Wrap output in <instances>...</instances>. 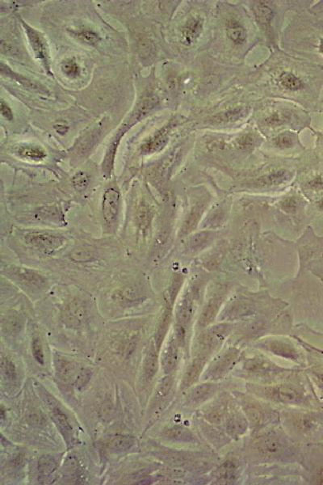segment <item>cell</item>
Listing matches in <instances>:
<instances>
[{
    "label": "cell",
    "instance_id": "6da1fadb",
    "mask_svg": "<svg viewBox=\"0 0 323 485\" xmlns=\"http://www.w3.org/2000/svg\"><path fill=\"white\" fill-rule=\"evenodd\" d=\"M249 390L256 394V396L282 404H299L302 400V392L291 384H280L275 386H250Z\"/></svg>",
    "mask_w": 323,
    "mask_h": 485
},
{
    "label": "cell",
    "instance_id": "7a4b0ae2",
    "mask_svg": "<svg viewBox=\"0 0 323 485\" xmlns=\"http://www.w3.org/2000/svg\"><path fill=\"white\" fill-rule=\"evenodd\" d=\"M24 239L32 249L46 255L57 253L66 244V239L63 235L50 231H28L24 234Z\"/></svg>",
    "mask_w": 323,
    "mask_h": 485
},
{
    "label": "cell",
    "instance_id": "3957f363",
    "mask_svg": "<svg viewBox=\"0 0 323 485\" xmlns=\"http://www.w3.org/2000/svg\"><path fill=\"white\" fill-rule=\"evenodd\" d=\"M287 447V441L276 432H269L257 437L254 441L253 451L264 459H275L283 455Z\"/></svg>",
    "mask_w": 323,
    "mask_h": 485
},
{
    "label": "cell",
    "instance_id": "277c9868",
    "mask_svg": "<svg viewBox=\"0 0 323 485\" xmlns=\"http://www.w3.org/2000/svg\"><path fill=\"white\" fill-rule=\"evenodd\" d=\"M231 326L227 324H218L203 333L199 339L198 356L208 358L209 354L216 351L230 334Z\"/></svg>",
    "mask_w": 323,
    "mask_h": 485
},
{
    "label": "cell",
    "instance_id": "5b68a950",
    "mask_svg": "<svg viewBox=\"0 0 323 485\" xmlns=\"http://www.w3.org/2000/svg\"><path fill=\"white\" fill-rule=\"evenodd\" d=\"M6 276L24 288L41 290L46 286V279L37 271L21 267L11 266L5 269Z\"/></svg>",
    "mask_w": 323,
    "mask_h": 485
},
{
    "label": "cell",
    "instance_id": "8992f818",
    "mask_svg": "<svg viewBox=\"0 0 323 485\" xmlns=\"http://www.w3.org/2000/svg\"><path fill=\"white\" fill-rule=\"evenodd\" d=\"M242 370L247 375L258 378H268L284 371L268 358L260 356L245 359L242 364Z\"/></svg>",
    "mask_w": 323,
    "mask_h": 485
},
{
    "label": "cell",
    "instance_id": "52a82bcc",
    "mask_svg": "<svg viewBox=\"0 0 323 485\" xmlns=\"http://www.w3.org/2000/svg\"><path fill=\"white\" fill-rule=\"evenodd\" d=\"M239 356V350L230 348L222 353L213 362L204 374L205 379L217 380L224 377L236 364Z\"/></svg>",
    "mask_w": 323,
    "mask_h": 485
},
{
    "label": "cell",
    "instance_id": "ba28073f",
    "mask_svg": "<svg viewBox=\"0 0 323 485\" xmlns=\"http://www.w3.org/2000/svg\"><path fill=\"white\" fill-rule=\"evenodd\" d=\"M238 400L252 427H263L272 419L271 410L264 407L260 402L242 396Z\"/></svg>",
    "mask_w": 323,
    "mask_h": 485
},
{
    "label": "cell",
    "instance_id": "9c48e42d",
    "mask_svg": "<svg viewBox=\"0 0 323 485\" xmlns=\"http://www.w3.org/2000/svg\"><path fill=\"white\" fill-rule=\"evenodd\" d=\"M21 20L22 25L24 27L25 33L27 34L28 40H29L30 45L32 46L34 54L36 55V58L40 61L45 70L48 72V74L51 75L50 72V54H49V50H48L47 43L44 37L40 32H38L36 29H34L31 26L26 24L24 20Z\"/></svg>",
    "mask_w": 323,
    "mask_h": 485
},
{
    "label": "cell",
    "instance_id": "30bf717a",
    "mask_svg": "<svg viewBox=\"0 0 323 485\" xmlns=\"http://www.w3.org/2000/svg\"><path fill=\"white\" fill-rule=\"evenodd\" d=\"M121 193L115 187H109L103 193L102 213L106 224L112 227L117 223L121 210Z\"/></svg>",
    "mask_w": 323,
    "mask_h": 485
},
{
    "label": "cell",
    "instance_id": "8fae6325",
    "mask_svg": "<svg viewBox=\"0 0 323 485\" xmlns=\"http://www.w3.org/2000/svg\"><path fill=\"white\" fill-rule=\"evenodd\" d=\"M62 320L66 326L79 328L84 325L87 319L85 306L81 301L75 299L65 305L62 311Z\"/></svg>",
    "mask_w": 323,
    "mask_h": 485
},
{
    "label": "cell",
    "instance_id": "7c38bea8",
    "mask_svg": "<svg viewBox=\"0 0 323 485\" xmlns=\"http://www.w3.org/2000/svg\"><path fill=\"white\" fill-rule=\"evenodd\" d=\"M178 344L176 338H171L162 353V366L166 374H171L176 368L178 362Z\"/></svg>",
    "mask_w": 323,
    "mask_h": 485
},
{
    "label": "cell",
    "instance_id": "4fadbf2b",
    "mask_svg": "<svg viewBox=\"0 0 323 485\" xmlns=\"http://www.w3.org/2000/svg\"><path fill=\"white\" fill-rule=\"evenodd\" d=\"M217 389L218 387L216 384L211 383H206L195 387L191 390L189 396L187 397L188 403L194 406L203 404L214 396Z\"/></svg>",
    "mask_w": 323,
    "mask_h": 485
},
{
    "label": "cell",
    "instance_id": "5bb4252c",
    "mask_svg": "<svg viewBox=\"0 0 323 485\" xmlns=\"http://www.w3.org/2000/svg\"><path fill=\"white\" fill-rule=\"evenodd\" d=\"M54 366H55L56 374L58 375V378L63 382L72 383V384L81 369L76 362L64 359V358L55 359Z\"/></svg>",
    "mask_w": 323,
    "mask_h": 485
},
{
    "label": "cell",
    "instance_id": "9a60e30c",
    "mask_svg": "<svg viewBox=\"0 0 323 485\" xmlns=\"http://www.w3.org/2000/svg\"><path fill=\"white\" fill-rule=\"evenodd\" d=\"M51 412L52 419L55 423L56 426L58 427L60 433L63 436L66 445L68 446L71 445L74 440L73 428L69 423L67 417L58 407H53Z\"/></svg>",
    "mask_w": 323,
    "mask_h": 485
},
{
    "label": "cell",
    "instance_id": "2e32d148",
    "mask_svg": "<svg viewBox=\"0 0 323 485\" xmlns=\"http://www.w3.org/2000/svg\"><path fill=\"white\" fill-rule=\"evenodd\" d=\"M170 125L159 130L150 140L146 141L141 145V151L143 155H151L157 151L163 149L168 141V133L170 131Z\"/></svg>",
    "mask_w": 323,
    "mask_h": 485
},
{
    "label": "cell",
    "instance_id": "e0dca14e",
    "mask_svg": "<svg viewBox=\"0 0 323 485\" xmlns=\"http://www.w3.org/2000/svg\"><path fill=\"white\" fill-rule=\"evenodd\" d=\"M207 358L198 356L187 369L181 383V389H187L198 381L201 375Z\"/></svg>",
    "mask_w": 323,
    "mask_h": 485
},
{
    "label": "cell",
    "instance_id": "ac0fdd59",
    "mask_svg": "<svg viewBox=\"0 0 323 485\" xmlns=\"http://www.w3.org/2000/svg\"><path fill=\"white\" fill-rule=\"evenodd\" d=\"M226 427L229 435L238 437L245 434L248 428V421L242 413L234 412L227 415Z\"/></svg>",
    "mask_w": 323,
    "mask_h": 485
},
{
    "label": "cell",
    "instance_id": "d6986e66",
    "mask_svg": "<svg viewBox=\"0 0 323 485\" xmlns=\"http://www.w3.org/2000/svg\"><path fill=\"white\" fill-rule=\"evenodd\" d=\"M261 347L268 351H271L272 354H276L278 356H281L290 360L295 361L298 359V355L294 347L290 344H286L284 342L276 341V340L266 342L262 344Z\"/></svg>",
    "mask_w": 323,
    "mask_h": 485
},
{
    "label": "cell",
    "instance_id": "ffe728a7",
    "mask_svg": "<svg viewBox=\"0 0 323 485\" xmlns=\"http://www.w3.org/2000/svg\"><path fill=\"white\" fill-rule=\"evenodd\" d=\"M158 349L155 344H151L148 352L146 354L144 359V374L147 380L152 379L159 370V356H158Z\"/></svg>",
    "mask_w": 323,
    "mask_h": 485
},
{
    "label": "cell",
    "instance_id": "44dd1931",
    "mask_svg": "<svg viewBox=\"0 0 323 485\" xmlns=\"http://www.w3.org/2000/svg\"><path fill=\"white\" fill-rule=\"evenodd\" d=\"M193 301L189 294L183 297L176 307V320L178 326H186L193 315Z\"/></svg>",
    "mask_w": 323,
    "mask_h": 485
},
{
    "label": "cell",
    "instance_id": "7402d4cb",
    "mask_svg": "<svg viewBox=\"0 0 323 485\" xmlns=\"http://www.w3.org/2000/svg\"><path fill=\"white\" fill-rule=\"evenodd\" d=\"M203 23L198 17H193L187 22L183 28V42L187 45L193 43L202 31Z\"/></svg>",
    "mask_w": 323,
    "mask_h": 485
},
{
    "label": "cell",
    "instance_id": "603a6c76",
    "mask_svg": "<svg viewBox=\"0 0 323 485\" xmlns=\"http://www.w3.org/2000/svg\"><path fill=\"white\" fill-rule=\"evenodd\" d=\"M134 437L129 435H118L113 437L107 443V449L113 453L127 452L135 444Z\"/></svg>",
    "mask_w": 323,
    "mask_h": 485
},
{
    "label": "cell",
    "instance_id": "cb8c5ba5",
    "mask_svg": "<svg viewBox=\"0 0 323 485\" xmlns=\"http://www.w3.org/2000/svg\"><path fill=\"white\" fill-rule=\"evenodd\" d=\"M37 217L44 221H49L54 224L64 223L62 210L56 205L43 207L38 211Z\"/></svg>",
    "mask_w": 323,
    "mask_h": 485
},
{
    "label": "cell",
    "instance_id": "d4e9b609",
    "mask_svg": "<svg viewBox=\"0 0 323 485\" xmlns=\"http://www.w3.org/2000/svg\"><path fill=\"white\" fill-rule=\"evenodd\" d=\"M220 303V298H213L210 302H208V304L203 310L200 320H199V324H200V327L204 328V327L209 325L211 323L213 322V320H214L215 316H216L217 313L219 309Z\"/></svg>",
    "mask_w": 323,
    "mask_h": 485
},
{
    "label": "cell",
    "instance_id": "484cf974",
    "mask_svg": "<svg viewBox=\"0 0 323 485\" xmlns=\"http://www.w3.org/2000/svg\"><path fill=\"white\" fill-rule=\"evenodd\" d=\"M171 305H167V310H165L163 318L161 320L159 328L157 330L156 335H155V344L158 350L160 349L162 343L164 340L165 336L167 334V330H168L169 324H170V321H171Z\"/></svg>",
    "mask_w": 323,
    "mask_h": 485
},
{
    "label": "cell",
    "instance_id": "4316f807",
    "mask_svg": "<svg viewBox=\"0 0 323 485\" xmlns=\"http://www.w3.org/2000/svg\"><path fill=\"white\" fill-rule=\"evenodd\" d=\"M18 152L21 157L32 161H42L46 157V151L37 146H24L20 147Z\"/></svg>",
    "mask_w": 323,
    "mask_h": 485
},
{
    "label": "cell",
    "instance_id": "83f0119b",
    "mask_svg": "<svg viewBox=\"0 0 323 485\" xmlns=\"http://www.w3.org/2000/svg\"><path fill=\"white\" fill-rule=\"evenodd\" d=\"M165 435L169 438H171V439L175 440V441L191 442V441L196 440L193 434L189 430L181 427V426H174V427L169 429L165 433Z\"/></svg>",
    "mask_w": 323,
    "mask_h": 485
},
{
    "label": "cell",
    "instance_id": "f1b7e54d",
    "mask_svg": "<svg viewBox=\"0 0 323 485\" xmlns=\"http://www.w3.org/2000/svg\"><path fill=\"white\" fill-rule=\"evenodd\" d=\"M57 468V462L54 457L50 456H43L38 461V471L43 477H47L54 473Z\"/></svg>",
    "mask_w": 323,
    "mask_h": 485
},
{
    "label": "cell",
    "instance_id": "f546056e",
    "mask_svg": "<svg viewBox=\"0 0 323 485\" xmlns=\"http://www.w3.org/2000/svg\"><path fill=\"white\" fill-rule=\"evenodd\" d=\"M227 35L235 43H242L246 38V30L236 21H230L229 23Z\"/></svg>",
    "mask_w": 323,
    "mask_h": 485
},
{
    "label": "cell",
    "instance_id": "4dcf8cb0",
    "mask_svg": "<svg viewBox=\"0 0 323 485\" xmlns=\"http://www.w3.org/2000/svg\"><path fill=\"white\" fill-rule=\"evenodd\" d=\"M226 408L224 404H220V405L214 406L212 408H209L208 412L205 414L206 419L208 422L213 424V425H221L222 422L226 419Z\"/></svg>",
    "mask_w": 323,
    "mask_h": 485
},
{
    "label": "cell",
    "instance_id": "1f68e13d",
    "mask_svg": "<svg viewBox=\"0 0 323 485\" xmlns=\"http://www.w3.org/2000/svg\"><path fill=\"white\" fill-rule=\"evenodd\" d=\"M202 213V207H195L193 211L191 212L187 220L185 221V224L183 226V234H188V233L193 231V229L196 227V224L198 223L199 219H200Z\"/></svg>",
    "mask_w": 323,
    "mask_h": 485
},
{
    "label": "cell",
    "instance_id": "d6a6232c",
    "mask_svg": "<svg viewBox=\"0 0 323 485\" xmlns=\"http://www.w3.org/2000/svg\"><path fill=\"white\" fill-rule=\"evenodd\" d=\"M254 11L256 19H257L260 24H267L272 20V16H273L272 11L271 10V8L266 6L264 4H258L255 8Z\"/></svg>",
    "mask_w": 323,
    "mask_h": 485
},
{
    "label": "cell",
    "instance_id": "836d02e7",
    "mask_svg": "<svg viewBox=\"0 0 323 485\" xmlns=\"http://www.w3.org/2000/svg\"><path fill=\"white\" fill-rule=\"evenodd\" d=\"M72 185L78 192L85 191L89 185V177L84 171H78L72 177Z\"/></svg>",
    "mask_w": 323,
    "mask_h": 485
},
{
    "label": "cell",
    "instance_id": "e575fe53",
    "mask_svg": "<svg viewBox=\"0 0 323 485\" xmlns=\"http://www.w3.org/2000/svg\"><path fill=\"white\" fill-rule=\"evenodd\" d=\"M173 386V378L171 376L167 375L160 380L156 388V397L162 399L170 393Z\"/></svg>",
    "mask_w": 323,
    "mask_h": 485
},
{
    "label": "cell",
    "instance_id": "d590c367",
    "mask_svg": "<svg viewBox=\"0 0 323 485\" xmlns=\"http://www.w3.org/2000/svg\"><path fill=\"white\" fill-rule=\"evenodd\" d=\"M280 82L284 88L292 91L298 90L302 88V86L301 80L291 73H283L280 76Z\"/></svg>",
    "mask_w": 323,
    "mask_h": 485
},
{
    "label": "cell",
    "instance_id": "8d00e7d4",
    "mask_svg": "<svg viewBox=\"0 0 323 485\" xmlns=\"http://www.w3.org/2000/svg\"><path fill=\"white\" fill-rule=\"evenodd\" d=\"M1 372L4 378L8 380H14L16 377V366L14 363L7 358L3 357L1 359Z\"/></svg>",
    "mask_w": 323,
    "mask_h": 485
},
{
    "label": "cell",
    "instance_id": "74e56055",
    "mask_svg": "<svg viewBox=\"0 0 323 485\" xmlns=\"http://www.w3.org/2000/svg\"><path fill=\"white\" fill-rule=\"evenodd\" d=\"M75 35L78 39H80L82 42H85L87 44L91 45V46L97 44L98 42L100 41L99 35L96 32L90 31V30H82L80 32H76Z\"/></svg>",
    "mask_w": 323,
    "mask_h": 485
},
{
    "label": "cell",
    "instance_id": "f35d334b",
    "mask_svg": "<svg viewBox=\"0 0 323 485\" xmlns=\"http://www.w3.org/2000/svg\"><path fill=\"white\" fill-rule=\"evenodd\" d=\"M237 467L234 462H226L218 470V476L222 479L229 480L234 477Z\"/></svg>",
    "mask_w": 323,
    "mask_h": 485
},
{
    "label": "cell",
    "instance_id": "ab89813d",
    "mask_svg": "<svg viewBox=\"0 0 323 485\" xmlns=\"http://www.w3.org/2000/svg\"><path fill=\"white\" fill-rule=\"evenodd\" d=\"M62 70L69 78L77 77L80 73V67L73 59H68L62 64Z\"/></svg>",
    "mask_w": 323,
    "mask_h": 485
},
{
    "label": "cell",
    "instance_id": "60d3db41",
    "mask_svg": "<svg viewBox=\"0 0 323 485\" xmlns=\"http://www.w3.org/2000/svg\"><path fill=\"white\" fill-rule=\"evenodd\" d=\"M91 377V370H87L85 368H81L76 376V379L74 381L73 385L78 389L84 388L85 385H87V383L89 382Z\"/></svg>",
    "mask_w": 323,
    "mask_h": 485
},
{
    "label": "cell",
    "instance_id": "b9f144b4",
    "mask_svg": "<svg viewBox=\"0 0 323 485\" xmlns=\"http://www.w3.org/2000/svg\"><path fill=\"white\" fill-rule=\"evenodd\" d=\"M289 177H290V175L287 171H280L268 176L266 179L264 178L261 181L264 182V185L267 183L269 184V185H280L283 181H285Z\"/></svg>",
    "mask_w": 323,
    "mask_h": 485
},
{
    "label": "cell",
    "instance_id": "7bdbcfd3",
    "mask_svg": "<svg viewBox=\"0 0 323 485\" xmlns=\"http://www.w3.org/2000/svg\"><path fill=\"white\" fill-rule=\"evenodd\" d=\"M210 237V234L208 232L199 233L192 239L191 246L193 247V249L203 248L208 244Z\"/></svg>",
    "mask_w": 323,
    "mask_h": 485
},
{
    "label": "cell",
    "instance_id": "ee69618b",
    "mask_svg": "<svg viewBox=\"0 0 323 485\" xmlns=\"http://www.w3.org/2000/svg\"><path fill=\"white\" fill-rule=\"evenodd\" d=\"M32 354H33L34 358L36 359L37 362L43 366L45 359H44L43 350H42L40 339H34L33 342H32Z\"/></svg>",
    "mask_w": 323,
    "mask_h": 485
},
{
    "label": "cell",
    "instance_id": "f6af8a7d",
    "mask_svg": "<svg viewBox=\"0 0 323 485\" xmlns=\"http://www.w3.org/2000/svg\"><path fill=\"white\" fill-rule=\"evenodd\" d=\"M93 254L89 251L79 250L74 252L72 254V258L76 261H87L91 260L93 257Z\"/></svg>",
    "mask_w": 323,
    "mask_h": 485
},
{
    "label": "cell",
    "instance_id": "bcb514c9",
    "mask_svg": "<svg viewBox=\"0 0 323 485\" xmlns=\"http://www.w3.org/2000/svg\"><path fill=\"white\" fill-rule=\"evenodd\" d=\"M276 144L278 147H290L293 144V135L290 133H283L279 136L277 140H276Z\"/></svg>",
    "mask_w": 323,
    "mask_h": 485
},
{
    "label": "cell",
    "instance_id": "7dc6e473",
    "mask_svg": "<svg viewBox=\"0 0 323 485\" xmlns=\"http://www.w3.org/2000/svg\"><path fill=\"white\" fill-rule=\"evenodd\" d=\"M1 113H2L4 118H6L8 121L13 120V114H12V110L4 100L1 101Z\"/></svg>",
    "mask_w": 323,
    "mask_h": 485
},
{
    "label": "cell",
    "instance_id": "c3c4849f",
    "mask_svg": "<svg viewBox=\"0 0 323 485\" xmlns=\"http://www.w3.org/2000/svg\"><path fill=\"white\" fill-rule=\"evenodd\" d=\"M54 129H55L56 131L58 132L60 134H65V133H67L69 127H68L67 125L58 124V125H54Z\"/></svg>",
    "mask_w": 323,
    "mask_h": 485
},
{
    "label": "cell",
    "instance_id": "681fc988",
    "mask_svg": "<svg viewBox=\"0 0 323 485\" xmlns=\"http://www.w3.org/2000/svg\"><path fill=\"white\" fill-rule=\"evenodd\" d=\"M283 206L284 210H287L288 211H293V210L295 209V203L292 199H289L285 202L283 203Z\"/></svg>",
    "mask_w": 323,
    "mask_h": 485
},
{
    "label": "cell",
    "instance_id": "f907efd6",
    "mask_svg": "<svg viewBox=\"0 0 323 485\" xmlns=\"http://www.w3.org/2000/svg\"><path fill=\"white\" fill-rule=\"evenodd\" d=\"M320 50H321V51L323 53V39L321 40V45H320Z\"/></svg>",
    "mask_w": 323,
    "mask_h": 485
},
{
    "label": "cell",
    "instance_id": "816d5d0a",
    "mask_svg": "<svg viewBox=\"0 0 323 485\" xmlns=\"http://www.w3.org/2000/svg\"><path fill=\"white\" fill-rule=\"evenodd\" d=\"M320 206H321V209L323 210V200H322V201H321V205H320Z\"/></svg>",
    "mask_w": 323,
    "mask_h": 485
}]
</instances>
